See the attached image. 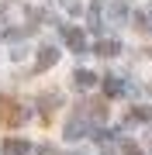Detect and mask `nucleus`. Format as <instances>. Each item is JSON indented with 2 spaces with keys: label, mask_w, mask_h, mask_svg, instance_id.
<instances>
[{
  "label": "nucleus",
  "mask_w": 152,
  "mask_h": 155,
  "mask_svg": "<svg viewBox=\"0 0 152 155\" xmlns=\"http://www.w3.org/2000/svg\"><path fill=\"white\" fill-rule=\"evenodd\" d=\"M56 59H59V52H56V45H45V48L38 52V62H35V72H45L49 66H56Z\"/></svg>",
  "instance_id": "f257e3e1"
},
{
  "label": "nucleus",
  "mask_w": 152,
  "mask_h": 155,
  "mask_svg": "<svg viewBox=\"0 0 152 155\" xmlns=\"http://www.w3.org/2000/svg\"><path fill=\"white\" fill-rule=\"evenodd\" d=\"M62 38H66V45H69L73 52H83V48H86V38H83L79 28H62Z\"/></svg>",
  "instance_id": "f03ea898"
},
{
  "label": "nucleus",
  "mask_w": 152,
  "mask_h": 155,
  "mask_svg": "<svg viewBox=\"0 0 152 155\" xmlns=\"http://www.w3.org/2000/svg\"><path fill=\"white\" fill-rule=\"evenodd\" d=\"M28 152H31V145L24 138H7L4 141V155H28Z\"/></svg>",
  "instance_id": "7ed1b4c3"
},
{
  "label": "nucleus",
  "mask_w": 152,
  "mask_h": 155,
  "mask_svg": "<svg viewBox=\"0 0 152 155\" xmlns=\"http://www.w3.org/2000/svg\"><path fill=\"white\" fill-rule=\"evenodd\" d=\"M93 83H97L93 72H86V69H76V72H73V86H76V90H90Z\"/></svg>",
  "instance_id": "20e7f679"
},
{
  "label": "nucleus",
  "mask_w": 152,
  "mask_h": 155,
  "mask_svg": "<svg viewBox=\"0 0 152 155\" xmlns=\"http://www.w3.org/2000/svg\"><path fill=\"white\" fill-rule=\"evenodd\" d=\"M118 52H121V45H118V41H97V55L111 59V55H118Z\"/></svg>",
  "instance_id": "39448f33"
},
{
  "label": "nucleus",
  "mask_w": 152,
  "mask_h": 155,
  "mask_svg": "<svg viewBox=\"0 0 152 155\" xmlns=\"http://www.w3.org/2000/svg\"><path fill=\"white\" fill-rule=\"evenodd\" d=\"M104 93H107V97H121V93H124V86H121V79H114V76H107V79H104Z\"/></svg>",
  "instance_id": "423d86ee"
},
{
  "label": "nucleus",
  "mask_w": 152,
  "mask_h": 155,
  "mask_svg": "<svg viewBox=\"0 0 152 155\" xmlns=\"http://www.w3.org/2000/svg\"><path fill=\"white\" fill-rule=\"evenodd\" d=\"M83 131H86V124H83V121H69V124H66V138H79Z\"/></svg>",
  "instance_id": "0eeeda50"
},
{
  "label": "nucleus",
  "mask_w": 152,
  "mask_h": 155,
  "mask_svg": "<svg viewBox=\"0 0 152 155\" xmlns=\"http://www.w3.org/2000/svg\"><path fill=\"white\" fill-rule=\"evenodd\" d=\"M131 121H152V110L149 107H135L131 110Z\"/></svg>",
  "instance_id": "6e6552de"
},
{
  "label": "nucleus",
  "mask_w": 152,
  "mask_h": 155,
  "mask_svg": "<svg viewBox=\"0 0 152 155\" xmlns=\"http://www.w3.org/2000/svg\"><path fill=\"white\" fill-rule=\"evenodd\" d=\"M124 155H142V148H138V145L135 141H124V148H121Z\"/></svg>",
  "instance_id": "1a4fd4ad"
}]
</instances>
